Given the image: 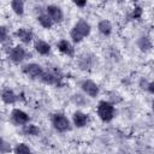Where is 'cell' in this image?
<instances>
[{"label": "cell", "instance_id": "1", "mask_svg": "<svg viewBox=\"0 0 154 154\" xmlns=\"http://www.w3.org/2000/svg\"><path fill=\"white\" fill-rule=\"evenodd\" d=\"M91 32V25L85 19H79L70 30V38L73 43L82 42Z\"/></svg>", "mask_w": 154, "mask_h": 154}, {"label": "cell", "instance_id": "2", "mask_svg": "<svg viewBox=\"0 0 154 154\" xmlns=\"http://www.w3.org/2000/svg\"><path fill=\"white\" fill-rule=\"evenodd\" d=\"M96 113H97V117L103 123H109L116 117L117 111H116L114 105H112L109 101L101 100V101H99V103L96 106Z\"/></svg>", "mask_w": 154, "mask_h": 154}, {"label": "cell", "instance_id": "3", "mask_svg": "<svg viewBox=\"0 0 154 154\" xmlns=\"http://www.w3.org/2000/svg\"><path fill=\"white\" fill-rule=\"evenodd\" d=\"M51 123L59 132H67L71 130V122L64 113H54L51 118Z\"/></svg>", "mask_w": 154, "mask_h": 154}, {"label": "cell", "instance_id": "4", "mask_svg": "<svg viewBox=\"0 0 154 154\" xmlns=\"http://www.w3.org/2000/svg\"><path fill=\"white\" fill-rule=\"evenodd\" d=\"M10 120L16 126H23V125L30 123V116L20 108H13L10 114Z\"/></svg>", "mask_w": 154, "mask_h": 154}, {"label": "cell", "instance_id": "5", "mask_svg": "<svg viewBox=\"0 0 154 154\" xmlns=\"http://www.w3.org/2000/svg\"><path fill=\"white\" fill-rule=\"evenodd\" d=\"M22 72L30 79H40L43 73V67L36 63H28L22 66Z\"/></svg>", "mask_w": 154, "mask_h": 154}, {"label": "cell", "instance_id": "6", "mask_svg": "<svg viewBox=\"0 0 154 154\" xmlns=\"http://www.w3.org/2000/svg\"><path fill=\"white\" fill-rule=\"evenodd\" d=\"M79 87H81L82 91L84 93V95H87V96H89L91 99L99 96V94H100V87H99V84L96 82L91 81V79H83L81 82Z\"/></svg>", "mask_w": 154, "mask_h": 154}, {"label": "cell", "instance_id": "7", "mask_svg": "<svg viewBox=\"0 0 154 154\" xmlns=\"http://www.w3.org/2000/svg\"><path fill=\"white\" fill-rule=\"evenodd\" d=\"M28 52L22 45H17L12 48H10L8 52V58L13 64H22L26 59Z\"/></svg>", "mask_w": 154, "mask_h": 154}, {"label": "cell", "instance_id": "8", "mask_svg": "<svg viewBox=\"0 0 154 154\" xmlns=\"http://www.w3.org/2000/svg\"><path fill=\"white\" fill-rule=\"evenodd\" d=\"M46 14L52 19V22L54 24H58V23H61L64 20V12L61 10L60 6L55 5V4H49L46 6V10H45Z\"/></svg>", "mask_w": 154, "mask_h": 154}, {"label": "cell", "instance_id": "9", "mask_svg": "<svg viewBox=\"0 0 154 154\" xmlns=\"http://www.w3.org/2000/svg\"><path fill=\"white\" fill-rule=\"evenodd\" d=\"M14 36L23 43V45H29L34 41V32L31 29L29 28H24V26H20L14 32Z\"/></svg>", "mask_w": 154, "mask_h": 154}, {"label": "cell", "instance_id": "10", "mask_svg": "<svg viewBox=\"0 0 154 154\" xmlns=\"http://www.w3.org/2000/svg\"><path fill=\"white\" fill-rule=\"evenodd\" d=\"M57 48H58V51H59L61 54H64V55H66V57H69V58H73V57H75V47H73V45H72L69 40H66V38L59 40V41L57 42Z\"/></svg>", "mask_w": 154, "mask_h": 154}, {"label": "cell", "instance_id": "11", "mask_svg": "<svg viewBox=\"0 0 154 154\" xmlns=\"http://www.w3.org/2000/svg\"><path fill=\"white\" fill-rule=\"evenodd\" d=\"M89 122H90V118H89V116L87 113H84L82 111L73 112V114H72V124L76 128H78V129L85 128L89 124Z\"/></svg>", "mask_w": 154, "mask_h": 154}, {"label": "cell", "instance_id": "12", "mask_svg": "<svg viewBox=\"0 0 154 154\" xmlns=\"http://www.w3.org/2000/svg\"><path fill=\"white\" fill-rule=\"evenodd\" d=\"M60 79H61V77H59L55 72L49 71V70H47V71L43 70V73L40 77V81L45 84H48V85H59Z\"/></svg>", "mask_w": 154, "mask_h": 154}, {"label": "cell", "instance_id": "13", "mask_svg": "<svg viewBox=\"0 0 154 154\" xmlns=\"http://www.w3.org/2000/svg\"><path fill=\"white\" fill-rule=\"evenodd\" d=\"M0 97H1L2 102L6 103V105H14V103L19 100L18 95H17L12 89H10V88L4 89V90L1 91V94H0Z\"/></svg>", "mask_w": 154, "mask_h": 154}, {"label": "cell", "instance_id": "14", "mask_svg": "<svg viewBox=\"0 0 154 154\" xmlns=\"http://www.w3.org/2000/svg\"><path fill=\"white\" fill-rule=\"evenodd\" d=\"M34 49L40 54V55H49L51 54V45L45 41V40H35L34 41Z\"/></svg>", "mask_w": 154, "mask_h": 154}, {"label": "cell", "instance_id": "15", "mask_svg": "<svg viewBox=\"0 0 154 154\" xmlns=\"http://www.w3.org/2000/svg\"><path fill=\"white\" fill-rule=\"evenodd\" d=\"M77 64H78L79 70H82V71L89 70L93 66V57H91V54H89V53H82L78 57V59H77Z\"/></svg>", "mask_w": 154, "mask_h": 154}, {"label": "cell", "instance_id": "16", "mask_svg": "<svg viewBox=\"0 0 154 154\" xmlns=\"http://www.w3.org/2000/svg\"><path fill=\"white\" fill-rule=\"evenodd\" d=\"M20 131L24 136H38L41 134V129L32 123H28L20 126Z\"/></svg>", "mask_w": 154, "mask_h": 154}, {"label": "cell", "instance_id": "17", "mask_svg": "<svg viewBox=\"0 0 154 154\" xmlns=\"http://www.w3.org/2000/svg\"><path fill=\"white\" fill-rule=\"evenodd\" d=\"M97 30H99V32H100L101 35H103V36H109V35L112 34V31H113V25H112V23H111L109 20L102 19V20H100V22L97 23Z\"/></svg>", "mask_w": 154, "mask_h": 154}, {"label": "cell", "instance_id": "18", "mask_svg": "<svg viewBox=\"0 0 154 154\" xmlns=\"http://www.w3.org/2000/svg\"><path fill=\"white\" fill-rule=\"evenodd\" d=\"M137 46H138V48H140V51L141 52H149V51H152V48H153V42H152V40L148 37V36H141L138 40H137Z\"/></svg>", "mask_w": 154, "mask_h": 154}, {"label": "cell", "instance_id": "19", "mask_svg": "<svg viewBox=\"0 0 154 154\" xmlns=\"http://www.w3.org/2000/svg\"><path fill=\"white\" fill-rule=\"evenodd\" d=\"M36 19H37V23H38L42 28H45V29H51V28L54 25V23H53L52 19L46 14V12L40 13Z\"/></svg>", "mask_w": 154, "mask_h": 154}, {"label": "cell", "instance_id": "20", "mask_svg": "<svg viewBox=\"0 0 154 154\" xmlns=\"http://www.w3.org/2000/svg\"><path fill=\"white\" fill-rule=\"evenodd\" d=\"M10 6H11L12 11L14 12V14H17V16H23L24 14V6H25L24 1H22V0H13V1H11Z\"/></svg>", "mask_w": 154, "mask_h": 154}, {"label": "cell", "instance_id": "21", "mask_svg": "<svg viewBox=\"0 0 154 154\" xmlns=\"http://www.w3.org/2000/svg\"><path fill=\"white\" fill-rule=\"evenodd\" d=\"M13 153H14V154H34V153L31 152V149L29 148V146H28L26 143H23V142L17 143V144L14 146Z\"/></svg>", "mask_w": 154, "mask_h": 154}, {"label": "cell", "instance_id": "22", "mask_svg": "<svg viewBox=\"0 0 154 154\" xmlns=\"http://www.w3.org/2000/svg\"><path fill=\"white\" fill-rule=\"evenodd\" d=\"M71 101L76 105V106H81V107H84L87 103H88V100L87 97L83 95V94H79V93H76L71 96Z\"/></svg>", "mask_w": 154, "mask_h": 154}, {"label": "cell", "instance_id": "23", "mask_svg": "<svg viewBox=\"0 0 154 154\" xmlns=\"http://www.w3.org/2000/svg\"><path fill=\"white\" fill-rule=\"evenodd\" d=\"M140 87H141V89L148 91L149 94H153L154 93V83L152 81H148V79L142 78L140 81Z\"/></svg>", "mask_w": 154, "mask_h": 154}, {"label": "cell", "instance_id": "24", "mask_svg": "<svg viewBox=\"0 0 154 154\" xmlns=\"http://www.w3.org/2000/svg\"><path fill=\"white\" fill-rule=\"evenodd\" d=\"M11 150H12L11 144L0 137V154H8Z\"/></svg>", "mask_w": 154, "mask_h": 154}, {"label": "cell", "instance_id": "25", "mask_svg": "<svg viewBox=\"0 0 154 154\" xmlns=\"http://www.w3.org/2000/svg\"><path fill=\"white\" fill-rule=\"evenodd\" d=\"M8 40V29L5 25H0V43H5Z\"/></svg>", "mask_w": 154, "mask_h": 154}, {"label": "cell", "instance_id": "26", "mask_svg": "<svg viewBox=\"0 0 154 154\" xmlns=\"http://www.w3.org/2000/svg\"><path fill=\"white\" fill-rule=\"evenodd\" d=\"M142 13H143V10L141 6H135L132 12H131V18L132 19H140L142 17Z\"/></svg>", "mask_w": 154, "mask_h": 154}, {"label": "cell", "instance_id": "27", "mask_svg": "<svg viewBox=\"0 0 154 154\" xmlns=\"http://www.w3.org/2000/svg\"><path fill=\"white\" fill-rule=\"evenodd\" d=\"M75 5L78 6V7H84L87 5V0H83V1H75Z\"/></svg>", "mask_w": 154, "mask_h": 154}]
</instances>
